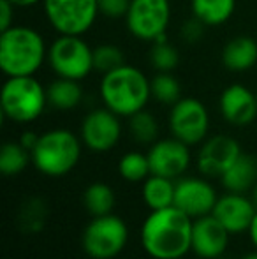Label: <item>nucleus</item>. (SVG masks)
<instances>
[{
	"instance_id": "obj_21",
	"label": "nucleus",
	"mask_w": 257,
	"mask_h": 259,
	"mask_svg": "<svg viewBox=\"0 0 257 259\" xmlns=\"http://www.w3.org/2000/svg\"><path fill=\"white\" fill-rule=\"evenodd\" d=\"M46 94H48V104L60 111L74 109L83 101V89L76 79L57 78L46 87Z\"/></svg>"
},
{
	"instance_id": "obj_2",
	"label": "nucleus",
	"mask_w": 257,
	"mask_h": 259,
	"mask_svg": "<svg viewBox=\"0 0 257 259\" xmlns=\"http://www.w3.org/2000/svg\"><path fill=\"white\" fill-rule=\"evenodd\" d=\"M48 60V46L35 28L13 25L0 32V69L7 78L35 76Z\"/></svg>"
},
{
	"instance_id": "obj_1",
	"label": "nucleus",
	"mask_w": 257,
	"mask_h": 259,
	"mask_svg": "<svg viewBox=\"0 0 257 259\" xmlns=\"http://www.w3.org/2000/svg\"><path fill=\"white\" fill-rule=\"evenodd\" d=\"M194 219L175 205L151 210L141 226V245L153 259H180L192 250Z\"/></svg>"
},
{
	"instance_id": "obj_17",
	"label": "nucleus",
	"mask_w": 257,
	"mask_h": 259,
	"mask_svg": "<svg viewBox=\"0 0 257 259\" xmlns=\"http://www.w3.org/2000/svg\"><path fill=\"white\" fill-rule=\"evenodd\" d=\"M229 235L212 213L194 219L192 250L202 259H219L229 245Z\"/></svg>"
},
{
	"instance_id": "obj_6",
	"label": "nucleus",
	"mask_w": 257,
	"mask_h": 259,
	"mask_svg": "<svg viewBox=\"0 0 257 259\" xmlns=\"http://www.w3.org/2000/svg\"><path fill=\"white\" fill-rule=\"evenodd\" d=\"M48 65L57 78L81 79L88 78L93 69V48L83 39V35L59 34L48 46Z\"/></svg>"
},
{
	"instance_id": "obj_10",
	"label": "nucleus",
	"mask_w": 257,
	"mask_h": 259,
	"mask_svg": "<svg viewBox=\"0 0 257 259\" xmlns=\"http://www.w3.org/2000/svg\"><path fill=\"white\" fill-rule=\"evenodd\" d=\"M169 129L176 140L185 145L202 143L208 136L210 115L206 106L195 97H182L169 111Z\"/></svg>"
},
{
	"instance_id": "obj_5",
	"label": "nucleus",
	"mask_w": 257,
	"mask_h": 259,
	"mask_svg": "<svg viewBox=\"0 0 257 259\" xmlns=\"http://www.w3.org/2000/svg\"><path fill=\"white\" fill-rule=\"evenodd\" d=\"M46 106L48 94L35 76H13L6 79L0 94V108L7 120L30 123L44 113Z\"/></svg>"
},
{
	"instance_id": "obj_28",
	"label": "nucleus",
	"mask_w": 257,
	"mask_h": 259,
	"mask_svg": "<svg viewBox=\"0 0 257 259\" xmlns=\"http://www.w3.org/2000/svg\"><path fill=\"white\" fill-rule=\"evenodd\" d=\"M46 219H48V206L39 198L27 199L20 210V226L27 233H39L44 229Z\"/></svg>"
},
{
	"instance_id": "obj_30",
	"label": "nucleus",
	"mask_w": 257,
	"mask_h": 259,
	"mask_svg": "<svg viewBox=\"0 0 257 259\" xmlns=\"http://www.w3.org/2000/svg\"><path fill=\"white\" fill-rule=\"evenodd\" d=\"M124 58V52L117 45L104 42V45L93 48V69L99 71L100 74H106V72L122 67L125 64Z\"/></svg>"
},
{
	"instance_id": "obj_23",
	"label": "nucleus",
	"mask_w": 257,
	"mask_h": 259,
	"mask_svg": "<svg viewBox=\"0 0 257 259\" xmlns=\"http://www.w3.org/2000/svg\"><path fill=\"white\" fill-rule=\"evenodd\" d=\"M83 201H85L86 210L93 217H100V215H108L113 211L117 198H115V191L110 185L104 182H95L85 189Z\"/></svg>"
},
{
	"instance_id": "obj_11",
	"label": "nucleus",
	"mask_w": 257,
	"mask_h": 259,
	"mask_svg": "<svg viewBox=\"0 0 257 259\" xmlns=\"http://www.w3.org/2000/svg\"><path fill=\"white\" fill-rule=\"evenodd\" d=\"M79 138L85 147L92 152H99V154L110 152L111 148L117 147L122 138L120 116L108 109L106 106L92 109L83 118Z\"/></svg>"
},
{
	"instance_id": "obj_36",
	"label": "nucleus",
	"mask_w": 257,
	"mask_h": 259,
	"mask_svg": "<svg viewBox=\"0 0 257 259\" xmlns=\"http://www.w3.org/2000/svg\"><path fill=\"white\" fill-rule=\"evenodd\" d=\"M248 235H250L252 243H254V247L257 249V213H255L254 221H252V224H250V229H248Z\"/></svg>"
},
{
	"instance_id": "obj_37",
	"label": "nucleus",
	"mask_w": 257,
	"mask_h": 259,
	"mask_svg": "<svg viewBox=\"0 0 257 259\" xmlns=\"http://www.w3.org/2000/svg\"><path fill=\"white\" fill-rule=\"evenodd\" d=\"M241 259H257V250L255 252H248V254H245Z\"/></svg>"
},
{
	"instance_id": "obj_7",
	"label": "nucleus",
	"mask_w": 257,
	"mask_h": 259,
	"mask_svg": "<svg viewBox=\"0 0 257 259\" xmlns=\"http://www.w3.org/2000/svg\"><path fill=\"white\" fill-rule=\"evenodd\" d=\"M129 242V228L122 217L115 213L93 217L81 236L83 250L92 259H113L125 249Z\"/></svg>"
},
{
	"instance_id": "obj_31",
	"label": "nucleus",
	"mask_w": 257,
	"mask_h": 259,
	"mask_svg": "<svg viewBox=\"0 0 257 259\" xmlns=\"http://www.w3.org/2000/svg\"><path fill=\"white\" fill-rule=\"evenodd\" d=\"M130 2L132 0H97L99 13L110 20H120V18L127 16Z\"/></svg>"
},
{
	"instance_id": "obj_9",
	"label": "nucleus",
	"mask_w": 257,
	"mask_h": 259,
	"mask_svg": "<svg viewBox=\"0 0 257 259\" xmlns=\"http://www.w3.org/2000/svg\"><path fill=\"white\" fill-rule=\"evenodd\" d=\"M48 23L59 34L85 35L99 16L97 0H42Z\"/></svg>"
},
{
	"instance_id": "obj_15",
	"label": "nucleus",
	"mask_w": 257,
	"mask_h": 259,
	"mask_svg": "<svg viewBox=\"0 0 257 259\" xmlns=\"http://www.w3.org/2000/svg\"><path fill=\"white\" fill-rule=\"evenodd\" d=\"M219 109L231 125L245 127L257 118V94L241 83H233L220 94Z\"/></svg>"
},
{
	"instance_id": "obj_24",
	"label": "nucleus",
	"mask_w": 257,
	"mask_h": 259,
	"mask_svg": "<svg viewBox=\"0 0 257 259\" xmlns=\"http://www.w3.org/2000/svg\"><path fill=\"white\" fill-rule=\"evenodd\" d=\"M32 162L30 150L23 147L20 141H9L4 143L2 150H0V171L7 177L18 175Z\"/></svg>"
},
{
	"instance_id": "obj_38",
	"label": "nucleus",
	"mask_w": 257,
	"mask_h": 259,
	"mask_svg": "<svg viewBox=\"0 0 257 259\" xmlns=\"http://www.w3.org/2000/svg\"><path fill=\"white\" fill-rule=\"evenodd\" d=\"M254 203H255V206H257V184H255V187H254Z\"/></svg>"
},
{
	"instance_id": "obj_19",
	"label": "nucleus",
	"mask_w": 257,
	"mask_h": 259,
	"mask_svg": "<svg viewBox=\"0 0 257 259\" xmlns=\"http://www.w3.org/2000/svg\"><path fill=\"white\" fill-rule=\"evenodd\" d=\"M220 182L229 192L245 194L252 191L257 184V157L241 154L236 162L222 175Z\"/></svg>"
},
{
	"instance_id": "obj_32",
	"label": "nucleus",
	"mask_w": 257,
	"mask_h": 259,
	"mask_svg": "<svg viewBox=\"0 0 257 259\" xmlns=\"http://www.w3.org/2000/svg\"><path fill=\"white\" fill-rule=\"evenodd\" d=\"M206 25L201 23L199 20H195V18H192L190 21H187L185 25L182 27V37L185 39L187 42H195L199 41V39L202 37V28H204Z\"/></svg>"
},
{
	"instance_id": "obj_26",
	"label": "nucleus",
	"mask_w": 257,
	"mask_h": 259,
	"mask_svg": "<svg viewBox=\"0 0 257 259\" xmlns=\"http://www.w3.org/2000/svg\"><path fill=\"white\" fill-rule=\"evenodd\" d=\"M118 173L124 180L130 182V184L144 182L151 175L148 154L129 152V154L122 155L120 162H118Z\"/></svg>"
},
{
	"instance_id": "obj_35",
	"label": "nucleus",
	"mask_w": 257,
	"mask_h": 259,
	"mask_svg": "<svg viewBox=\"0 0 257 259\" xmlns=\"http://www.w3.org/2000/svg\"><path fill=\"white\" fill-rule=\"evenodd\" d=\"M14 7H34L37 4H41L42 0H9Z\"/></svg>"
},
{
	"instance_id": "obj_12",
	"label": "nucleus",
	"mask_w": 257,
	"mask_h": 259,
	"mask_svg": "<svg viewBox=\"0 0 257 259\" xmlns=\"http://www.w3.org/2000/svg\"><path fill=\"white\" fill-rule=\"evenodd\" d=\"M151 175L166 178H180L190 166V150L189 145L173 138L155 141L148 152Z\"/></svg>"
},
{
	"instance_id": "obj_39",
	"label": "nucleus",
	"mask_w": 257,
	"mask_h": 259,
	"mask_svg": "<svg viewBox=\"0 0 257 259\" xmlns=\"http://www.w3.org/2000/svg\"><path fill=\"white\" fill-rule=\"evenodd\" d=\"M180 259H182V257H180Z\"/></svg>"
},
{
	"instance_id": "obj_3",
	"label": "nucleus",
	"mask_w": 257,
	"mask_h": 259,
	"mask_svg": "<svg viewBox=\"0 0 257 259\" xmlns=\"http://www.w3.org/2000/svg\"><path fill=\"white\" fill-rule=\"evenodd\" d=\"M99 90L104 106L118 116L127 118L146 108L151 97L150 79L129 64L102 74Z\"/></svg>"
},
{
	"instance_id": "obj_14",
	"label": "nucleus",
	"mask_w": 257,
	"mask_h": 259,
	"mask_svg": "<svg viewBox=\"0 0 257 259\" xmlns=\"http://www.w3.org/2000/svg\"><path fill=\"white\" fill-rule=\"evenodd\" d=\"M219 199L213 185L204 178H182L175 184V205L189 217L199 219L210 215Z\"/></svg>"
},
{
	"instance_id": "obj_27",
	"label": "nucleus",
	"mask_w": 257,
	"mask_h": 259,
	"mask_svg": "<svg viewBox=\"0 0 257 259\" xmlns=\"http://www.w3.org/2000/svg\"><path fill=\"white\" fill-rule=\"evenodd\" d=\"M129 131L137 143L150 145L157 141L159 123L150 111L141 109V111L134 113L132 116H129Z\"/></svg>"
},
{
	"instance_id": "obj_33",
	"label": "nucleus",
	"mask_w": 257,
	"mask_h": 259,
	"mask_svg": "<svg viewBox=\"0 0 257 259\" xmlns=\"http://www.w3.org/2000/svg\"><path fill=\"white\" fill-rule=\"evenodd\" d=\"M16 7L9 2V0H0V32L7 30L13 27V16Z\"/></svg>"
},
{
	"instance_id": "obj_29",
	"label": "nucleus",
	"mask_w": 257,
	"mask_h": 259,
	"mask_svg": "<svg viewBox=\"0 0 257 259\" xmlns=\"http://www.w3.org/2000/svg\"><path fill=\"white\" fill-rule=\"evenodd\" d=\"M148 58H150L151 67L157 69L159 72H171L173 69H176V65L180 62L178 50L169 41L151 42Z\"/></svg>"
},
{
	"instance_id": "obj_4",
	"label": "nucleus",
	"mask_w": 257,
	"mask_h": 259,
	"mask_svg": "<svg viewBox=\"0 0 257 259\" xmlns=\"http://www.w3.org/2000/svg\"><path fill=\"white\" fill-rule=\"evenodd\" d=\"M83 141L67 129H52L39 134L32 150V164L48 177H64L79 162Z\"/></svg>"
},
{
	"instance_id": "obj_20",
	"label": "nucleus",
	"mask_w": 257,
	"mask_h": 259,
	"mask_svg": "<svg viewBox=\"0 0 257 259\" xmlns=\"http://www.w3.org/2000/svg\"><path fill=\"white\" fill-rule=\"evenodd\" d=\"M236 0H190V11L195 20L206 27H219L231 20Z\"/></svg>"
},
{
	"instance_id": "obj_18",
	"label": "nucleus",
	"mask_w": 257,
	"mask_h": 259,
	"mask_svg": "<svg viewBox=\"0 0 257 259\" xmlns=\"http://www.w3.org/2000/svg\"><path fill=\"white\" fill-rule=\"evenodd\" d=\"M222 64L233 72H243L257 64V41L248 35H236L222 48Z\"/></svg>"
},
{
	"instance_id": "obj_8",
	"label": "nucleus",
	"mask_w": 257,
	"mask_h": 259,
	"mask_svg": "<svg viewBox=\"0 0 257 259\" xmlns=\"http://www.w3.org/2000/svg\"><path fill=\"white\" fill-rule=\"evenodd\" d=\"M171 21L169 0H132L125 16L129 32L139 41H168V27Z\"/></svg>"
},
{
	"instance_id": "obj_22",
	"label": "nucleus",
	"mask_w": 257,
	"mask_h": 259,
	"mask_svg": "<svg viewBox=\"0 0 257 259\" xmlns=\"http://www.w3.org/2000/svg\"><path fill=\"white\" fill-rule=\"evenodd\" d=\"M143 201L150 210H162L175 203V182L171 178L150 175L143 182Z\"/></svg>"
},
{
	"instance_id": "obj_34",
	"label": "nucleus",
	"mask_w": 257,
	"mask_h": 259,
	"mask_svg": "<svg viewBox=\"0 0 257 259\" xmlns=\"http://www.w3.org/2000/svg\"><path fill=\"white\" fill-rule=\"evenodd\" d=\"M37 140H39V134H35V133H23V134H21L20 143L23 145L27 150H30V154H32V150H34Z\"/></svg>"
},
{
	"instance_id": "obj_16",
	"label": "nucleus",
	"mask_w": 257,
	"mask_h": 259,
	"mask_svg": "<svg viewBox=\"0 0 257 259\" xmlns=\"http://www.w3.org/2000/svg\"><path fill=\"white\" fill-rule=\"evenodd\" d=\"M255 203H252L245 194L238 192H227L220 196L215 203L212 215L233 235V233H243L250 229V224L257 213Z\"/></svg>"
},
{
	"instance_id": "obj_13",
	"label": "nucleus",
	"mask_w": 257,
	"mask_h": 259,
	"mask_svg": "<svg viewBox=\"0 0 257 259\" xmlns=\"http://www.w3.org/2000/svg\"><path fill=\"white\" fill-rule=\"evenodd\" d=\"M243 152L234 138L217 134L201 145L197 155V167L204 177L222 178V175L233 166Z\"/></svg>"
},
{
	"instance_id": "obj_25",
	"label": "nucleus",
	"mask_w": 257,
	"mask_h": 259,
	"mask_svg": "<svg viewBox=\"0 0 257 259\" xmlns=\"http://www.w3.org/2000/svg\"><path fill=\"white\" fill-rule=\"evenodd\" d=\"M151 97L157 103L173 106L182 99V85L171 72H159L150 79Z\"/></svg>"
}]
</instances>
